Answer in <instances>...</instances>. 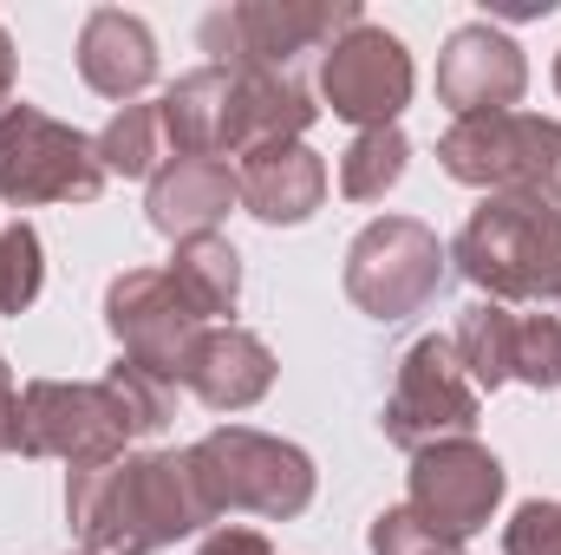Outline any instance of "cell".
I'll return each instance as SVG.
<instances>
[{"mask_svg": "<svg viewBox=\"0 0 561 555\" xmlns=\"http://www.w3.org/2000/svg\"><path fill=\"white\" fill-rule=\"evenodd\" d=\"M66 523L92 555H157L216 523L183 451H125L66 477Z\"/></svg>", "mask_w": 561, "mask_h": 555, "instance_id": "cell-1", "label": "cell"}, {"mask_svg": "<svg viewBox=\"0 0 561 555\" xmlns=\"http://www.w3.org/2000/svg\"><path fill=\"white\" fill-rule=\"evenodd\" d=\"M450 262L483 301L549 307L561 301V209L536 196H483L457 229Z\"/></svg>", "mask_w": 561, "mask_h": 555, "instance_id": "cell-2", "label": "cell"}, {"mask_svg": "<svg viewBox=\"0 0 561 555\" xmlns=\"http://www.w3.org/2000/svg\"><path fill=\"white\" fill-rule=\"evenodd\" d=\"M183 457H190L196 490L216 510V523L222 517L294 523L313 503V484H320V471H313V457L300 444H287L275 431H255V424H216Z\"/></svg>", "mask_w": 561, "mask_h": 555, "instance_id": "cell-3", "label": "cell"}, {"mask_svg": "<svg viewBox=\"0 0 561 555\" xmlns=\"http://www.w3.org/2000/svg\"><path fill=\"white\" fill-rule=\"evenodd\" d=\"M359 20H366L359 0H236V7L203 13L196 39H203L209 66H229V72H294L307 53H327Z\"/></svg>", "mask_w": 561, "mask_h": 555, "instance_id": "cell-4", "label": "cell"}, {"mask_svg": "<svg viewBox=\"0 0 561 555\" xmlns=\"http://www.w3.org/2000/svg\"><path fill=\"white\" fill-rule=\"evenodd\" d=\"M437 163L450 183L490 190V196H536L561 209V125L536 112H496V118H457L437 138Z\"/></svg>", "mask_w": 561, "mask_h": 555, "instance_id": "cell-5", "label": "cell"}, {"mask_svg": "<svg viewBox=\"0 0 561 555\" xmlns=\"http://www.w3.org/2000/svg\"><path fill=\"white\" fill-rule=\"evenodd\" d=\"M450 249L437 242V229L419 216H379L346 242V269L340 287L366 320H412L437 301Z\"/></svg>", "mask_w": 561, "mask_h": 555, "instance_id": "cell-6", "label": "cell"}, {"mask_svg": "<svg viewBox=\"0 0 561 555\" xmlns=\"http://www.w3.org/2000/svg\"><path fill=\"white\" fill-rule=\"evenodd\" d=\"M105 196V163L99 144L39 105H7L0 112V203L39 209V203H99Z\"/></svg>", "mask_w": 561, "mask_h": 555, "instance_id": "cell-7", "label": "cell"}, {"mask_svg": "<svg viewBox=\"0 0 561 555\" xmlns=\"http://www.w3.org/2000/svg\"><path fill=\"white\" fill-rule=\"evenodd\" d=\"M483 418V393L470 386L450 333H424L405 347L399 360V380H392V399L379 412V431L386 444L399 451H431V444H450V438H470Z\"/></svg>", "mask_w": 561, "mask_h": 555, "instance_id": "cell-8", "label": "cell"}, {"mask_svg": "<svg viewBox=\"0 0 561 555\" xmlns=\"http://www.w3.org/2000/svg\"><path fill=\"white\" fill-rule=\"evenodd\" d=\"M131 424L118 412L105 380H26L20 386V457H59V464H112L125 457Z\"/></svg>", "mask_w": 561, "mask_h": 555, "instance_id": "cell-9", "label": "cell"}, {"mask_svg": "<svg viewBox=\"0 0 561 555\" xmlns=\"http://www.w3.org/2000/svg\"><path fill=\"white\" fill-rule=\"evenodd\" d=\"M503 457L477 438H450V444H431L412 457V484H405V510L419 517L424 530L444 543V550H463L470 536L490 530L496 503H503Z\"/></svg>", "mask_w": 561, "mask_h": 555, "instance_id": "cell-10", "label": "cell"}, {"mask_svg": "<svg viewBox=\"0 0 561 555\" xmlns=\"http://www.w3.org/2000/svg\"><path fill=\"white\" fill-rule=\"evenodd\" d=\"M105 327L118 340V360H138L144 373L170 380V386H190V366H196V347H203V320L190 314V301L170 287L163 269H125L105 287Z\"/></svg>", "mask_w": 561, "mask_h": 555, "instance_id": "cell-11", "label": "cell"}, {"mask_svg": "<svg viewBox=\"0 0 561 555\" xmlns=\"http://www.w3.org/2000/svg\"><path fill=\"white\" fill-rule=\"evenodd\" d=\"M412 86H419V72H412L405 39L373 26V20H359L353 33H340L320 53V99L333 118H346L359 132L399 125V112L412 105Z\"/></svg>", "mask_w": 561, "mask_h": 555, "instance_id": "cell-12", "label": "cell"}, {"mask_svg": "<svg viewBox=\"0 0 561 555\" xmlns=\"http://www.w3.org/2000/svg\"><path fill=\"white\" fill-rule=\"evenodd\" d=\"M529 92V59L523 46L490 26V20H470L444 39L437 53V105L450 118H496V112H516Z\"/></svg>", "mask_w": 561, "mask_h": 555, "instance_id": "cell-13", "label": "cell"}, {"mask_svg": "<svg viewBox=\"0 0 561 555\" xmlns=\"http://www.w3.org/2000/svg\"><path fill=\"white\" fill-rule=\"evenodd\" d=\"M236 183H242V209L268 229H300L320 216L327 203V163L307 138L294 144H262L236 163Z\"/></svg>", "mask_w": 561, "mask_h": 555, "instance_id": "cell-14", "label": "cell"}, {"mask_svg": "<svg viewBox=\"0 0 561 555\" xmlns=\"http://www.w3.org/2000/svg\"><path fill=\"white\" fill-rule=\"evenodd\" d=\"M163 125H170V150L176 157H242L249 132H242V99H236V72L229 66H196L183 72L163 99Z\"/></svg>", "mask_w": 561, "mask_h": 555, "instance_id": "cell-15", "label": "cell"}, {"mask_svg": "<svg viewBox=\"0 0 561 555\" xmlns=\"http://www.w3.org/2000/svg\"><path fill=\"white\" fill-rule=\"evenodd\" d=\"M242 203V183H236V163L222 157H170L157 177H150V229L170 236V242H190V236H216V223Z\"/></svg>", "mask_w": 561, "mask_h": 555, "instance_id": "cell-16", "label": "cell"}, {"mask_svg": "<svg viewBox=\"0 0 561 555\" xmlns=\"http://www.w3.org/2000/svg\"><path fill=\"white\" fill-rule=\"evenodd\" d=\"M79 79L99 92V99H118V105H138V92L157 79V39L138 13L125 7H92L85 26H79Z\"/></svg>", "mask_w": 561, "mask_h": 555, "instance_id": "cell-17", "label": "cell"}, {"mask_svg": "<svg viewBox=\"0 0 561 555\" xmlns=\"http://www.w3.org/2000/svg\"><path fill=\"white\" fill-rule=\"evenodd\" d=\"M275 386V347L249 327H209L203 347H196V366H190V393L209 406V412H249L262 406Z\"/></svg>", "mask_w": 561, "mask_h": 555, "instance_id": "cell-18", "label": "cell"}, {"mask_svg": "<svg viewBox=\"0 0 561 555\" xmlns=\"http://www.w3.org/2000/svg\"><path fill=\"white\" fill-rule=\"evenodd\" d=\"M163 275L190 301V314L203 327H229V314L242 301V256H236L229 236H190V242H176V256H170Z\"/></svg>", "mask_w": 561, "mask_h": 555, "instance_id": "cell-19", "label": "cell"}, {"mask_svg": "<svg viewBox=\"0 0 561 555\" xmlns=\"http://www.w3.org/2000/svg\"><path fill=\"white\" fill-rule=\"evenodd\" d=\"M450 347H457V360H463V373H470V386H477V393H496V386H510L516 307H503V301H470V307L457 314V333H450Z\"/></svg>", "mask_w": 561, "mask_h": 555, "instance_id": "cell-20", "label": "cell"}, {"mask_svg": "<svg viewBox=\"0 0 561 555\" xmlns=\"http://www.w3.org/2000/svg\"><path fill=\"white\" fill-rule=\"evenodd\" d=\"M92 144H99L105 177H157L176 157L170 150V125H163V105H118V118Z\"/></svg>", "mask_w": 561, "mask_h": 555, "instance_id": "cell-21", "label": "cell"}, {"mask_svg": "<svg viewBox=\"0 0 561 555\" xmlns=\"http://www.w3.org/2000/svg\"><path fill=\"white\" fill-rule=\"evenodd\" d=\"M405 163H412V138H405L399 125L359 132V138L340 150V196H353V203H386V190H399Z\"/></svg>", "mask_w": 561, "mask_h": 555, "instance_id": "cell-22", "label": "cell"}, {"mask_svg": "<svg viewBox=\"0 0 561 555\" xmlns=\"http://www.w3.org/2000/svg\"><path fill=\"white\" fill-rule=\"evenodd\" d=\"M46 287V249H39V229L33 223H7L0 229V314H26Z\"/></svg>", "mask_w": 561, "mask_h": 555, "instance_id": "cell-23", "label": "cell"}, {"mask_svg": "<svg viewBox=\"0 0 561 555\" xmlns=\"http://www.w3.org/2000/svg\"><path fill=\"white\" fill-rule=\"evenodd\" d=\"M105 386H112L118 412L131 424V438H157V431L170 424V412H176V386L157 380V373H144L138 360H118V366L105 373Z\"/></svg>", "mask_w": 561, "mask_h": 555, "instance_id": "cell-24", "label": "cell"}, {"mask_svg": "<svg viewBox=\"0 0 561 555\" xmlns=\"http://www.w3.org/2000/svg\"><path fill=\"white\" fill-rule=\"evenodd\" d=\"M510 386H536L556 393L561 386V320L556 314H516V353H510Z\"/></svg>", "mask_w": 561, "mask_h": 555, "instance_id": "cell-25", "label": "cell"}, {"mask_svg": "<svg viewBox=\"0 0 561 555\" xmlns=\"http://www.w3.org/2000/svg\"><path fill=\"white\" fill-rule=\"evenodd\" d=\"M503 555H561V497H529L503 530Z\"/></svg>", "mask_w": 561, "mask_h": 555, "instance_id": "cell-26", "label": "cell"}, {"mask_svg": "<svg viewBox=\"0 0 561 555\" xmlns=\"http://www.w3.org/2000/svg\"><path fill=\"white\" fill-rule=\"evenodd\" d=\"M366 550H373V555H444V543L424 530L405 503H392V510H379V517H373Z\"/></svg>", "mask_w": 561, "mask_h": 555, "instance_id": "cell-27", "label": "cell"}, {"mask_svg": "<svg viewBox=\"0 0 561 555\" xmlns=\"http://www.w3.org/2000/svg\"><path fill=\"white\" fill-rule=\"evenodd\" d=\"M196 555H275V550H268V536L249 530V523H216V530L196 543Z\"/></svg>", "mask_w": 561, "mask_h": 555, "instance_id": "cell-28", "label": "cell"}, {"mask_svg": "<svg viewBox=\"0 0 561 555\" xmlns=\"http://www.w3.org/2000/svg\"><path fill=\"white\" fill-rule=\"evenodd\" d=\"M20 444V393H13V380H0V457Z\"/></svg>", "mask_w": 561, "mask_h": 555, "instance_id": "cell-29", "label": "cell"}, {"mask_svg": "<svg viewBox=\"0 0 561 555\" xmlns=\"http://www.w3.org/2000/svg\"><path fill=\"white\" fill-rule=\"evenodd\" d=\"M13 66H20V53H13V39H7V26H0V112L13 105Z\"/></svg>", "mask_w": 561, "mask_h": 555, "instance_id": "cell-30", "label": "cell"}, {"mask_svg": "<svg viewBox=\"0 0 561 555\" xmlns=\"http://www.w3.org/2000/svg\"><path fill=\"white\" fill-rule=\"evenodd\" d=\"M0 380H13V373H7V353H0Z\"/></svg>", "mask_w": 561, "mask_h": 555, "instance_id": "cell-31", "label": "cell"}, {"mask_svg": "<svg viewBox=\"0 0 561 555\" xmlns=\"http://www.w3.org/2000/svg\"><path fill=\"white\" fill-rule=\"evenodd\" d=\"M556 92H561V53H556Z\"/></svg>", "mask_w": 561, "mask_h": 555, "instance_id": "cell-32", "label": "cell"}, {"mask_svg": "<svg viewBox=\"0 0 561 555\" xmlns=\"http://www.w3.org/2000/svg\"><path fill=\"white\" fill-rule=\"evenodd\" d=\"M444 555H457V550H444Z\"/></svg>", "mask_w": 561, "mask_h": 555, "instance_id": "cell-33", "label": "cell"}, {"mask_svg": "<svg viewBox=\"0 0 561 555\" xmlns=\"http://www.w3.org/2000/svg\"><path fill=\"white\" fill-rule=\"evenodd\" d=\"M85 555H92V550H85Z\"/></svg>", "mask_w": 561, "mask_h": 555, "instance_id": "cell-34", "label": "cell"}]
</instances>
